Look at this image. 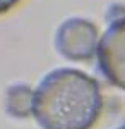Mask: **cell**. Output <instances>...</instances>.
<instances>
[{"label":"cell","instance_id":"obj_1","mask_svg":"<svg viewBox=\"0 0 125 129\" xmlns=\"http://www.w3.org/2000/svg\"><path fill=\"white\" fill-rule=\"evenodd\" d=\"M101 110L98 81L79 69L50 71L34 89L33 115L41 129H91Z\"/></svg>","mask_w":125,"mask_h":129},{"label":"cell","instance_id":"obj_2","mask_svg":"<svg viewBox=\"0 0 125 129\" xmlns=\"http://www.w3.org/2000/svg\"><path fill=\"white\" fill-rule=\"evenodd\" d=\"M99 38L94 22L82 17H69L57 28L55 48L67 60H91L98 53Z\"/></svg>","mask_w":125,"mask_h":129},{"label":"cell","instance_id":"obj_3","mask_svg":"<svg viewBox=\"0 0 125 129\" xmlns=\"http://www.w3.org/2000/svg\"><path fill=\"white\" fill-rule=\"evenodd\" d=\"M96 57L98 69L106 81L125 89V14L108 22Z\"/></svg>","mask_w":125,"mask_h":129},{"label":"cell","instance_id":"obj_4","mask_svg":"<svg viewBox=\"0 0 125 129\" xmlns=\"http://www.w3.org/2000/svg\"><path fill=\"white\" fill-rule=\"evenodd\" d=\"M34 107V91L29 84L16 83L5 91V110L10 117L26 119L33 114Z\"/></svg>","mask_w":125,"mask_h":129},{"label":"cell","instance_id":"obj_5","mask_svg":"<svg viewBox=\"0 0 125 129\" xmlns=\"http://www.w3.org/2000/svg\"><path fill=\"white\" fill-rule=\"evenodd\" d=\"M19 0H0V14H5L7 10H10Z\"/></svg>","mask_w":125,"mask_h":129},{"label":"cell","instance_id":"obj_6","mask_svg":"<svg viewBox=\"0 0 125 129\" xmlns=\"http://www.w3.org/2000/svg\"><path fill=\"white\" fill-rule=\"evenodd\" d=\"M116 129H125V124H123V126H120V127H116Z\"/></svg>","mask_w":125,"mask_h":129}]
</instances>
